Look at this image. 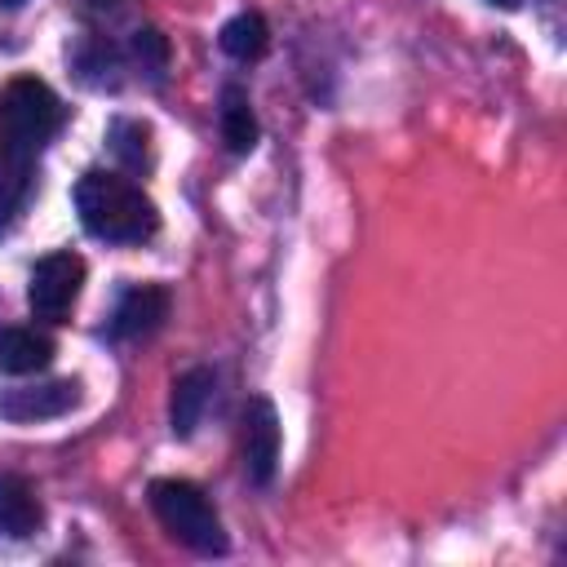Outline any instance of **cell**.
<instances>
[{
	"mask_svg": "<svg viewBox=\"0 0 567 567\" xmlns=\"http://www.w3.org/2000/svg\"><path fill=\"white\" fill-rule=\"evenodd\" d=\"M75 213L84 221V230L93 239H106V244H142L159 230V213L151 204V195L142 186H133L128 177L120 173H102V168H89L80 182H75Z\"/></svg>",
	"mask_w": 567,
	"mask_h": 567,
	"instance_id": "obj_1",
	"label": "cell"
},
{
	"mask_svg": "<svg viewBox=\"0 0 567 567\" xmlns=\"http://www.w3.org/2000/svg\"><path fill=\"white\" fill-rule=\"evenodd\" d=\"M151 509L164 523V532L173 540H182L195 554H221L226 549V532L221 518L213 509V501L204 496V487L186 483V478H155L151 483Z\"/></svg>",
	"mask_w": 567,
	"mask_h": 567,
	"instance_id": "obj_2",
	"label": "cell"
},
{
	"mask_svg": "<svg viewBox=\"0 0 567 567\" xmlns=\"http://www.w3.org/2000/svg\"><path fill=\"white\" fill-rule=\"evenodd\" d=\"M58 124H62V102L44 80L18 75L0 89V142L40 155V146L58 133Z\"/></svg>",
	"mask_w": 567,
	"mask_h": 567,
	"instance_id": "obj_3",
	"label": "cell"
},
{
	"mask_svg": "<svg viewBox=\"0 0 567 567\" xmlns=\"http://www.w3.org/2000/svg\"><path fill=\"white\" fill-rule=\"evenodd\" d=\"M80 284H84V261L62 248V252H49L31 266V279H27V306L35 319H49V323H62L80 297Z\"/></svg>",
	"mask_w": 567,
	"mask_h": 567,
	"instance_id": "obj_4",
	"label": "cell"
},
{
	"mask_svg": "<svg viewBox=\"0 0 567 567\" xmlns=\"http://www.w3.org/2000/svg\"><path fill=\"white\" fill-rule=\"evenodd\" d=\"M239 439H244V474L266 487L279 465V416H275L270 399H248Z\"/></svg>",
	"mask_w": 567,
	"mask_h": 567,
	"instance_id": "obj_5",
	"label": "cell"
},
{
	"mask_svg": "<svg viewBox=\"0 0 567 567\" xmlns=\"http://www.w3.org/2000/svg\"><path fill=\"white\" fill-rule=\"evenodd\" d=\"M80 403V385L75 381H40V385H13L0 390V416L9 421H44V416H62Z\"/></svg>",
	"mask_w": 567,
	"mask_h": 567,
	"instance_id": "obj_6",
	"label": "cell"
},
{
	"mask_svg": "<svg viewBox=\"0 0 567 567\" xmlns=\"http://www.w3.org/2000/svg\"><path fill=\"white\" fill-rule=\"evenodd\" d=\"M168 319V292L159 284H137L120 297L115 315H111V332L115 337H146Z\"/></svg>",
	"mask_w": 567,
	"mask_h": 567,
	"instance_id": "obj_7",
	"label": "cell"
},
{
	"mask_svg": "<svg viewBox=\"0 0 567 567\" xmlns=\"http://www.w3.org/2000/svg\"><path fill=\"white\" fill-rule=\"evenodd\" d=\"M208 394H213V372L208 368H190L173 381V403H168V421H173V434L177 439H190L204 408H208Z\"/></svg>",
	"mask_w": 567,
	"mask_h": 567,
	"instance_id": "obj_8",
	"label": "cell"
},
{
	"mask_svg": "<svg viewBox=\"0 0 567 567\" xmlns=\"http://www.w3.org/2000/svg\"><path fill=\"white\" fill-rule=\"evenodd\" d=\"M53 359V341L35 328H0V372L9 377H27L49 368Z\"/></svg>",
	"mask_w": 567,
	"mask_h": 567,
	"instance_id": "obj_9",
	"label": "cell"
},
{
	"mask_svg": "<svg viewBox=\"0 0 567 567\" xmlns=\"http://www.w3.org/2000/svg\"><path fill=\"white\" fill-rule=\"evenodd\" d=\"M40 518H44V509H40L31 483L22 474H0V532L22 540L40 527Z\"/></svg>",
	"mask_w": 567,
	"mask_h": 567,
	"instance_id": "obj_10",
	"label": "cell"
},
{
	"mask_svg": "<svg viewBox=\"0 0 567 567\" xmlns=\"http://www.w3.org/2000/svg\"><path fill=\"white\" fill-rule=\"evenodd\" d=\"M221 137L235 155H248L257 146V115H252V102L244 89H226L221 93Z\"/></svg>",
	"mask_w": 567,
	"mask_h": 567,
	"instance_id": "obj_11",
	"label": "cell"
},
{
	"mask_svg": "<svg viewBox=\"0 0 567 567\" xmlns=\"http://www.w3.org/2000/svg\"><path fill=\"white\" fill-rule=\"evenodd\" d=\"M221 49L230 53V58H239V62H252V58H261L266 53V44H270V27H266V18L261 13H235L226 27H221Z\"/></svg>",
	"mask_w": 567,
	"mask_h": 567,
	"instance_id": "obj_12",
	"label": "cell"
},
{
	"mask_svg": "<svg viewBox=\"0 0 567 567\" xmlns=\"http://www.w3.org/2000/svg\"><path fill=\"white\" fill-rule=\"evenodd\" d=\"M106 142H111V151H115L133 173H142V168L151 164V128H146V124H137V120H115L111 133H106Z\"/></svg>",
	"mask_w": 567,
	"mask_h": 567,
	"instance_id": "obj_13",
	"label": "cell"
},
{
	"mask_svg": "<svg viewBox=\"0 0 567 567\" xmlns=\"http://www.w3.org/2000/svg\"><path fill=\"white\" fill-rule=\"evenodd\" d=\"M133 58L142 62V71H151V80H159L164 66H168V40L159 31H137L133 35Z\"/></svg>",
	"mask_w": 567,
	"mask_h": 567,
	"instance_id": "obj_14",
	"label": "cell"
},
{
	"mask_svg": "<svg viewBox=\"0 0 567 567\" xmlns=\"http://www.w3.org/2000/svg\"><path fill=\"white\" fill-rule=\"evenodd\" d=\"M492 4H501V9H514V4H518V0H492Z\"/></svg>",
	"mask_w": 567,
	"mask_h": 567,
	"instance_id": "obj_15",
	"label": "cell"
},
{
	"mask_svg": "<svg viewBox=\"0 0 567 567\" xmlns=\"http://www.w3.org/2000/svg\"><path fill=\"white\" fill-rule=\"evenodd\" d=\"M89 4H97V9H102V4H120V0H89Z\"/></svg>",
	"mask_w": 567,
	"mask_h": 567,
	"instance_id": "obj_16",
	"label": "cell"
}]
</instances>
